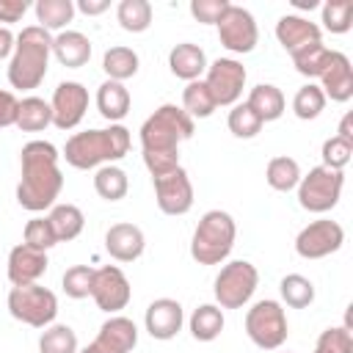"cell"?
I'll return each instance as SVG.
<instances>
[{"instance_id":"obj_1","label":"cell","mask_w":353,"mask_h":353,"mask_svg":"<svg viewBox=\"0 0 353 353\" xmlns=\"http://www.w3.org/2000/svg\"><path fill=\"white\" fill-rule=\"evenodd\" d=\"M196 132V121L179 105H160L141 124V154L152 179L174 171L179 165V146L190 141Z\"/></svg>"},{"instance_id":"obj_2","label":"cell","mask_w":353,"mask_h":353,"mask_svg":"<svg viewBox=\"0 0 353 353\" xmlns=\"http://www.w3.org/2000/svg\"><path fill=\"white\" fill-rule=\"evenodd\" d=\"M61 154L50 141H28L19 152V185L17 201L28 212H44L55 204L63 188V174L58 165Z\"/></svg>"},{"instance_id":"obj_3","label":"cell","mask_w":353,"mask_h":353,"mask_svg":"<svg viewBox=\"0 0 353 353\" xmlns=\"http://www.w3.org/2000/svg\"><path fill=\"white\" fill-rule=\"evenodd\" d=\"M130 143L132 138L124 124H110L102 130H83L66 141L63 157L72 168L88 171V168L113 165L116 160H121L130 152Z\"/></svg>"},{"instance_id":"obj_4","label":"cell","mask_w":353,"mask_h":353,"mask_svg":"<svg viewBox=\"0 0 353 353\" xmlns=\"http://www.w3.org/2000/svg\"><path fill=\"white\" fill-rule=\"evenodd\" d=\"M50 55H52V36L39 25L22 28L17 33V44L8 58V72H6L11 88H19V91L39 88L41 80L47 77Z\"/></svg>"},{"instance_id":"obj_5","label":"cell","mask_w":353,"mask_h":353,"mask_svg":"<svg viewBox=\"0 0 353 353\" xmlns=\"http://www.w3.org/2000/svg\"><path fill=\"white\" fill-rule=\"evenodd\" d=\"M237 237V223L226 210H207L190 237V256L199 265H221L229 259Z\"/></svg>"},{"instance_id":"obj_6","label":"cell","mask_w":353,"mask_h":353,"mask_svg":"<svg viewBox=\"0 0 353 353\" xmlns=\"http://www.w3.org/2000/svg\"><path fill=\"white\" fill-rule=\"evenodd\" d=\"M6 306H8L14 320H19L30 328H47L58 317V298H55L52 290L41 287V284L11 287L8 298H6Z\"/></svg>"},{"instance_id":"obj_7","label":"cell","mask_w":353,"mask_h":353,"mask_svg":"<svg viewBox=\"0 0 353 353\" xmlns=\"http://www.w3.org/2000/svg\"><path fill=\"white\" fill-rule=\"evenodd\" d=\"M256 284H259V270L248 259H232L215 276L212 284L215 303L221 309H243L254 298Z\"/></svg>"},{"instance_id":"obj_8","label":"cell","mask_w":353,"mask_h":353,"mask_svg":"<svg viewBox=\"0 0 353 353\" xmlns=\"http://www.w3.org/2000/svg\"><path fill=\"white\" fill-rule=\"evenodd\" d=\"M245 334H248V339L256 347H262V350H279L287 342V334H290L287 312H284L281 301H273V298L256 301L245 312Z\"/></svg>"},{"instance_id":"obj_9","label":"cell","mask_w":353,"mask_h":353,"mask_svg":"<svg viewBox=\"0 0 353 353\" xmlns=\"http://www.w3.org/2000/svg\"><path fill=\"white\" fill-rule=\"evenodd\" d=\"M342 188H345V174L342 171H334V168H325V165H314L309 168L306 176H301L298 182V204L306 210V212H328L339 204L342 199Z\"/></svg>"},{"instance_id":"obj_10","label":"cell","mask_w":353,"mask_h":353,"mask_svg":"<svg viewBox=\"0 0 353 353\" xmlns=\"http://www.w3.org/2000/svg\"><path fill=\"white\" fill-rule=\"evenodd\" d=\"M245 77H248V72L237 58H215L212 63H207V72L201 80L210 88L218 108H232L243 97Z\"/></svg>"},{"instance_id":"obj_11","label":"cell","mask_w":353,"mask_h":353,"mask_svg":"<svg viewBox=\"0 0 353 353\" xmlns=\"http://www.w3.org/2000/svg\"><path fill=\"white\" fill-rule=\"evenodd\" d=\"M215 28H218V41L234 55L251 52L259 41V28H256L254 14L234 3H229V8L223 11V17L218 19Z\"/></svg>"},{"instance_id":"obj_12","label":"cell","mask_w":353,"mask_h":353,"mask_svg":"<svg viewBox=\"0 0 353 353\" xmlns=\"http://www.w3.org/2000/svg\"><path fill=\"white\" fill-rule=\"evenodd\" d=\"M91 298H94L97 309H102L108 314H119L121 309H127V303L132 298L130 279L124 276V270L119 265H102L94 270Z\"/></svg>"},{"instance_id":"obj_13","label":"cell","mask_w":353,"mask_h":353,"mask_svg":"<svg viewBox=\"0 0 353 353\" xmlns=\"http://www.w3.org/2000/svg\"><path fill=\"white\" fill-rule=\"evenodd\" d=\"M342 243H345V229L336 221H331V218H320V221L306 223L298 232L295 251L303 259H323V256L339 251Z\"/></svg>"},{"instance_id":"obj_14","label":"cell","mask_w":353,"mask_h":353,"mask_svg":"<svg viewBox=\"0 0 353 353\" xmlns=\"http://www.w3.org/2000/svg\"><path fill=\"white\" fill-rule=\"evenodd\" d=\"M50 108H52V124L58 130H63V132L74 130L88 110V88L77 80H63L52 91Z\"/></svg>"},{"instance_id":"obj_15","label":"cell","mask_w":353,"mask_h":353,"mask_svg":"<svg viewBox=\"0 0 353 353\" xmlns=\"http://www.w3.org/2000/svg\"><path fill=\"white\" fill-rule=\"evenodd\" d=\"M154 199L160 212L165 215H185L193 207V182L188 176V171L182 165H176L174 171L154 176Z\"/></svg>"},{"instance_id":"obj_16","label":"cell","mask_w":353,"mask_h":353,"mask_svg":"<svg viewBox=\"0 0 353 353\" xmlns=\"http://www.w3.org/2000/svg\"><path fill=\"white\" fill-rule=\"evenodd\" d=\"M143 325L149 331L152 339H160V342H168L174 339L182 325H185V309L179 301L174 298H154L149 306H146V314H143Z\"/></svg>"},{"instance_id":"obj_17","label":"cell","mask_w":353,"mask_h":353,"mask_svg":"<svg viewBox=\"0 0 353 353\" xmlns=\"http://www.w3.org/2000/svg\"><path fill=\"white\" fill-rule=\"evenodd\" d=\"M47 251H39L28 243H19L8 251V262H6V273H8V281L14 287H22V284H39V279L47 273Z\"/></svg>"},{"instance_id":"obj_18","label":"cell","mask_w":353,"mask_h":353,"mask_svg":"<svg viewBox=\"0 0 353 353\" xmlns=\"http://www.w3.org/2000/svg\"><path fill=\"white\" fill-rule=\"evenodd\" d=\"M320 88L325 94V99L331 102H347L353 97V66L350 58L339 50H328L325 66L320 72Z\"/></svg>"},{"instance_id":"obj_19","label":"cell","mask_w":353,"mask_h":353,"mask_svg":"<svg viewBox=\"0 0 353 353\" xmlns=\"http://www.w3.org/2000/svg\"><path fill=\"white\" fill-rule=\"evenodd\" d=\"M276 39L279 44L292 55L309 44H317L323 41V30L317 22L301 17V14H284L279 22H276Z\"/></svg>"},{"instance_id":"obj_20","label":"cell","mask_w":353,"mask_h":353,"mask_svg":"<svg viewBox=\"0 0 353 353\" xmlns=\"http://www.w3.org/2000/svg\"><path fill=\"white\" fill-rule=\"evenodd\" d=\"M94 345L105 353H130L138 345V325L124 314H110L99 325Z\"/></svg>"},{"instance_id":"obj_21","label":"cell","mask_w":353,"mask_h":353,"mask_svg":"<svg viewBox=\"0 0 353 353\" xmlns=\"http://www.w3.org/2000/svg\"><path fill=\"white\" fill-rule=\"evenodd\" d=\"M146 248V237L141 232V226L135 223H113L105 232V251L116 259V262H135Z\"/></svg>"},{"instance_id":"obj_22","label":"cell","mask_w":353,"mask_h":353,"mask_svg":"<svg viewBox=\"0 0 353 353\" xmlns=\"http://www.w3.org/2000/svg\"><path fill=\"white\" fill-rule=\"evenodd\" d=\"M168 69L174 77L185 80V83H193V80H201V74L207 72V55L199 44L193 41H179L176 47H171L168 52Z\"/></svg>"},{"instance_id":"obj_23","label":"cell","mask_w":353,"mask_h":353,"mask_svg":"<svg viewBox=\"0 0 353 353\" xmlns=\"http://www.w3.org/2000/svg\"><path fill=\"white\" fill-rule=\"evenodd\" d=\"M52 55L66 69H80L91 58V39L80 30H61L52 36Z\"/></svg>"},{"instance_id":"obj_24","label":"cell","mask_w":353,"mask_h":353,"mask_svg":"<svg viewBox=\"0 0 353 353\" xmlns=\"http://www.w3.org/2000/svg\"><path fill=\"white\" fill-rule=\"evenodd\" d=\"M130 105H132V97L127 91L124 83H116V80H105L99 88H97V110L102 119H108L110 124H119L127 113H130Z\"/></svg>"},{"instance_id":"obj_25","label":"cell","mask_w":353,"mask_h":353,"mask_svg":"<svg viewBox=\"0 0 353 353\" xmlns=\"http://www.w3.org/2000/svg\"><path fill=\"white\" fill-rule=\"evenodd\" d=\"M245 105L262 119V124H268V121L281 119V113H284V108H287V99H284V94H281L279 85H273V83H259V85H254V88L248 91Z\"/></svg>"},{"instance_id":"obj_26","label":"cell","mask_w":353,"mask_h":353,"mask_svg":"<svg viewBox=\"0 0 353 353\" xmlns=\"http://www.w3.org/2000/svg\"><path fill=\"white\" fill-rule=\"evenodd\" d=\"M226 320H223V309L218 303H201L193 309L190 320H188V328L193 334V339L199 342H212L221 336Z\"/></svg>"},{"instance_id":"obj_27","label":"cell","mask_w":353,"mask_h":353,"mask_svg":"<svg viewBox=\"0 0 353 353\" xmlns=\"http://www.w3.org/2000/svg\"><path fill=\"white\" fill-rule=\"evenodd\" d=\"M47 221H50L58 243L74 240L85 226V215H83V210L77 204H52L50 212H47Z\"/></svg>"},{"instance_id":"obj_28","label":"cell","mask_w":353,"mask_h":353,"mask_svg":"<svg viewBox=\"0 0 353 353\" xmlns=\"http://www.w3.org/2000/svg\"><path fill=\"white\" fill-rule=\"evenodd\" d=\"M39 28L50 30H66V25L74 19V0H36L33 6Z\"/></svg>"},{"instance_id":"obj_29","label":"cell","mask_w":353,"mask_h":353,"mask_svg":"<svg viewBox=\"0 0 353 353\" xmlns=\"http://www.w3.org/2000/svg\"><path fill=\"white\" fill-rule=\"evenodd\" d=\"M102 69H105L108 80L124 83V80L135 77V72H138V52H135L132 47L116 44V47L105 50V55H102Z\"/></svg>"},{"instance_id":"obj_30","label":"cell","mask_w":353,"mask_h":353,"mask_svg":"<svg viewBox=\"0 0 353 353\" xmlns=\"http://www.w3.org/2000/svg\"><path fill=\"white\" fill-rule=\"evenodd\" d=\"M52 124V108L50 102H44L41 97H25L19 99V110H17V124L22 132H41L44 127Z\"/></svg>"},{"instance_id":"obj_31","label":"cell","mask_w":353,"mask_h":353,"mask_svg":"<svg viewBox=\"0 0 353 353\" xmlns=\"http://www.w3.org/2000/svg\"><path fill=\"white\" fill-rule=\"evenodd\" d=\"M301 165H298V160L295 157H290V154H279V157H273L270 163H268V168H265V179H268V185L273 188V190H279V193H287V190H295L298 188V182H301Z\"/></svg>"},{"instance_id":"obj_32","label":"cell","mask_w":353,"mask_h":353,"mask_svg":"<svg viewBox=\"0 0 353 353\" xmlns=\"http://www.w3.org/2000/svg\"><path fill=\"white\" fill-rule=\"evenodd\" d=\"M94 190L105 201H121L130 190V179L119 165H99L94 174Z\"/></svg>"},{"instance_id":"obj_33","label":"cell","mask_w":353,"mask_h":353,"mask_svg":"<svg viewBox=\"0 0 353 353\" xmlns=\"http://www.w3.org/2000/svg\"><path fill=\"white\" fill-rule=\"evenodd\" d=\"M179 108L196 121V119H207V116H212L218 105H215L210 88L204 85V80H193V83H188V85L182 88V105H179Z\"/></svg>"},{"instance_id":"obj_34","label":"cell","mask_w":353,"mask_h":353,"mask_svg":"<svg viewBox=\"0 0 353 353\" xmlns=\"http://www.w3.org/2000/svg\"><path fill=\"white\" fill-rule=\"evenodd\" d=\"M279 292L281 303H287L290 309H306L314 303V284L301 273H287L279 281Z\"/></svg>"},{"instance_id":"obj_35","label":"cell","mask_w":353,"mask_h":353,"mask_svg":"<svg viewBox=\"0 0 353 353\" xmlns=\"http://www.w3.org/2000/svg\"><path fill=\"white\" fill-rule=\"evenodd\" d=\"M116 19L127 33H143L152 25V6L149 0H121L116 6Z\"/></svg>"},{"instance_id":"obj_36","label":"cell","mask_w":353,"mask_h":353,"mask_svg":"<svg viewBox=\"0 0 353 353\" xmlns=\"http://www.w3.org/2000/svg\"><path fill=\"white\" fill-rule=\"evenodd\" d=\"M77 334L66 323H52L39 336V353H77Z\"/></svg>"},{"instance_id":"obj_37","label":"cell","mask_w":353,"mask_h":353,"mask_svg":"<svg viewBox=\"0 0 353 353\" xmlns=\"http://www.w3.org/2000/svg\"><path fill=\"white\" fill-rule=\"evenodd\" d=\"M325 94L317 83H306L295 91L292 97V113L301 119V121H309V119H317L323 110H325Z\"/></svg>"},{"instance_id":"obj_38","label":"cell","mask_w":353,"mask_h":353,"mask_svg":"<svg viewBox=\"0 0 353 353\" xmlns=\"http://www.w3.org/2000/svg\"><path fill=\"white\" fill-rule=\"evenodd\" d=\"M320 14H323V28L328 33H347L353 25V0H325L320 6Z\"/></svg>"},{"instance_id":"obj_39","label":"cell","mask_w":353,"mask_h":353,"mask_svg":"<svg viewBox=\"0 0 353 353\" xmlns=\"http://www.w3.org/2000/svg\"><path fill=\"white\" fill-rule=\"evenodd\" d=\"M290 58H292L298 74H303V77L312 80V77H320V72L325 66V58H328V47L323 41H317V44H309V47L292 52Z\"/></svg>"},{"instance_id":"obj_40","label":"cell","mask_w":353,"mask_h":353,"mask_svg":"<svg viewBox=\"0 0 353 353\" xmlns=\"http://www.w3.org/2000/svg\"><path fill=\"white\" fill-rule=\"evenodd\" d=\"M226 124H229V132H232L234 138H254V135L265 127V124H262V119H259V116H256L245 102L232 105Z\"/></svg>"},{"instance_id":"obj_41","label":"cell","mask_w":353,"mask_h":353,"mask_svg":"<svg viewBox=\"0 0 353 353\" xmlns=\"http://www.w3.org/2000/svg\"><path fill=\"white\" fill-rule=\"evenodd\" d=\"M94 270L91 265H72L63 279H61V287L69 298L74 301H83V298H91V284H94Z\"/></svg>"},{"instance_id":"obj_42","label":"cell","mask_w":353,"mask_h":353,"mask_svg":"<svg viewBox=\"0 0 353 353\" xmlns=\"http://www.w3.org/2000/svg\"><path fill=\"white\" fill-rule=\"evenodd\" d=\"M312 353H353V331L347 325H331L320 331Z\"/></svg>"},{"instance_id":"obj_43","label":"cell","mask_w":353,"mask_h":353,"mask_svg":"<svg viewBox=\"0 0 353 353\" xmlns=\"http://www.w3.org/2000/svg\"><path fill=\"white\" fill-rule=\"evenodd\" d=\"M22 243H28V245H33V248H39V251H50V248L58 243V237H55V232H52L47 215H36V218H30V221L25 223V229H22Z\"/></svg>"},{"instance_id":"obj_44","label":"cell","mask_w":353,"mask_h":353,"mask_svg":"<svg viewBox=\"0 0 353 353\" xmlns=\"http://www.w3.org/2000/svg\"><path fill=\"white\" fill-rule=\"evenodd\" d=\"M350 154H353V143H347V141L331 135V138L323 141V149H320L323 163H320V165L334 168V171H342V168L350 163Z\"/></svg>"},{"instance_id":"obj_45","label":"cell","mask_w":353,"mask_h":353,"mask_svg":"<svg viewBox=\"0 0 353 353\" xmlns=\"http://www.w3.org/2000/svg\"><path fill=\"white\" fill-rule=\"evenodd\" d=\"M226 8H229V0H190V14L201 25H218Z\"/></svg>"},{"instance_id":"obj_46","label":"cell","mask_w":353,"mask_h":353,"mask_svg":"<svg viewBox=\"0 0 353 353\" xmlns=\"http://www.w3.org/2000/svg\"><path fill=\"white\" fill-rule=\"evenodd\" d=\"M17 110H19V99L11 91L0 88V130L17 124Z\"/></svg>"},{"instance_id":"obj_47","label":"cell","mask_w":353,"mask_h":353,"mask_svg":"<svg viewBox=\"0 0 353 353\" xmlns=\"http://www.w3.org/2000/svg\"><path fill=\"white\" fill-rule=\"evenodd\" d=\"M28 8H30L28 0H0V22H3L6 28H8L11 22H19Z\"/></svg>"},{"instance_id":"obj_48","label":"cell","mask_w":353,"mask_h":353,"mask_svg":"<svg viewBox=\"0 0 353 353\" xmlns=\"http://www.w3.org/2000/svg\"><path fill=\"white\" fill-rule=\"evenodd\" d=\"M108 8H110V0H77V3H74V11H83L85 17L105 14Z\"/></svg>"},{"instance_id":"obj_49","label":"cell","mask_w":353,"mask_h":353,"mask_svg":"<svg viewBox=\"0 0 353 353\" xmlns=\"http://www.w3.org/2000/svg\"><path fill=\"white\" fill-rule=\"evenodd\" d=\"M14 44H17V36H14L6 25H0V61H3V58H11Z\"/></svg>"},{"instance_id":"obj_50","label":"cell","mask_w":353,"mask_h":353,"mask_svg":"<svg viewBox=\"0 0 353 353\" xmlns=\"http://www.w3.org/2000/svg\"><path fill=\"white\" fill-rule=\"evenodd\" d=\"M353 113H345L342 116V121H339V130H336V138H342V141H347V143H353Z\"/></svg>"},{"instance_id":"obj_51","label":"cell","mask_w":353,"mask_h":353,"mask_svg":"<svg viewBox=\"0 0 353 353\" xmlns=\"http://www.w3.org/2000/svg\"><path fill=\"white\" fill-rule=\"evenodd\" d=\"M292 6H295V8H309V11H312V8H317L320 3H317V0H292Z\"/></svg>"},{"instance_id":"obj_52","label":"cell","mask_w":353,"mask_h":353,"mask_svg":"<svg viewBox=\"0 0 353 353\" xmlns=\"http://www.w3.org/2000/svg\"><path fill=\"white\" fill-rule=\"evenodd\" d=\"M77 353H105V350H99V347H97L94 342H88V345H85L83 350H77Z\"/></svg>"},{"instance_id":"obj_53","label":"cell","mask_w":353,"mask_h":353,"mask_svg":"<svg viewBox=\"0 0 353 353\" xmlns=\"http://www.w3.org/2000/svg\"><path fill=\"white\" fill-rule=\"evenodd\" d=\"M287 353H292V350H287Z\"/></svg>"}]
</instances>
